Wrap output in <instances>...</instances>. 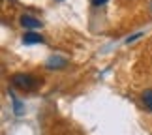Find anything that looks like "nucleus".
<instances>
[{"mask_svg":"<svg viewBox=\"0 0 152 135\" xmlns=\"http://www.w3.org/2000/svg\"><path fill=\"white\" fill-rule=\"evenodd\" d=\"M141 101L148 111H152V88H147L141 92Z\"/></svg>","mask_w":152,"mask_h":135,"instance_id":"nucleus-6","label":"nucleus"},{"mask_svg":"<svg viewBox=\"0 0 152 135\" xmlns=\"http://www.w3.org/2000/svg\"><path fill=\"white\" fill-rule=\"evenodd\" d=\"M58 2H62V0H58Z\"/></svg>","mask_w":152,"mask_h":135,"instance_id":"nucleus-9","label":"nucleus"},{"mask_svg":"<svg viewBox=\"0 0 152 135\" xmlns=\"http://www.w3.org/2000/svg\"><path fill=\"white\" fill-rule=\"evenodd\" d=\"M10 83L13 88L17 90H21V92H32V90H36L38 86H42V79H38L36 75H32V73H13L10 77Z\"/></svg>","mask_w":152,"mask_h":135,"instance_id":"nucleus-1","label":"nucleus"},{"mask_svg":"<svg viewBox=\"0 0 152 135\" xmlns=\"http://www.w3.org/2000/svg\"><path fill=\"white\" fill-rule=\"evenodd\" d=\"M66 66H68V60L64 56H60V55H53L47 60V68L49 69H62V68H66Z\"/></svg>","mask_w":152,"mask_h":135,"instance_id":"nucleus-3","label":"nucleus"},{"mask_svg":"<svg viewBox=\"0 0 152 135\" xmlns=\"http://www.w3.org/2000/svg\"><path fill=\"white\" fill-rule=\"evenodd\" d=\"M10 98H11V103H13V113H15L17 116H21L23 113H25V105L21 103V99L17 98L13 92H10Z\"/></svg>","mask_w":152,"mask_h":135,"instance_id":"nucleus-5","label":"nucleus"},{"mask_svg":"<svg viewBox=\"0 0 152 135\" xmlns=\"http://www.w3.org/2000/svg\"><path fill=\"white\" fill-rule=\"evenodd\" d=\"M19 23L25 28H28V30H36V28L42 26V21L36 19V17H32V15H21L19 17Z\"/></svg>","mask_w":152,"mask_h":135,"instance_id":"nucleus-2","label":"nucleus"},{"mask_svg":"<svg viewBox=\"0 0 152 135\" xmlns=\"http://www.w3.org/2000/svg\"><path fill=\"white\" fill-rule=\"evenodd\" d=\"M148 8H150V13H152V0H150V4H148Z\"/></svg>","mask_w":152,"mask_h":135,"instance_id":"nucleus-8","label":"nucleus"},{"mask_svg":"<svg viewBox=\"0 0 152 135\" xmlns=\"http://www.w3.org/2000/svg\"><path fill=\"white\" fill-rule=\"evenodd\" d=\"M23 43L25 45H36V43H43V38L36 32H26L23 36Z\"/></svg>","mask_w":152,"mask_h":135,"instance_id":"nucleus-4","label":"nucleus"},{"mask_svg":"<svg viewBox=\"0 0 152 135\" xmlns=\"http://www.w3.org/2000/svg\"><path fill=\"white\" fill-rule=\"evenodd\" d=\"M109 0H92V6H96V8H100V6H103V4H107Z\"/></svg>","mask_w":152,"mask_h":135,"instance_id":"nucleus-7","label":"nucleus"}]
</instances>
